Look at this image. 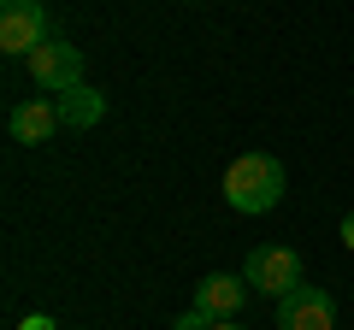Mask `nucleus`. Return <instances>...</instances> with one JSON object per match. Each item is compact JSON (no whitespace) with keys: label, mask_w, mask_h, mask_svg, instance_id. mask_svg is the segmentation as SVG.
Here are the masks:
<instances>
[{"label":"nucleus","mask_w":354,"mask_h":330,"mask_svg":"<svg viewBox=\"0 0 354 330\" xmlns=\"http://www.w3.org/2000/svg\"><path fill=\"white\" fill-rule=\"evenodd\" d=\"M225 201L236 213H272L283 201V165L272 153H236L225 165Z\"/></svg>","instance_id":"obj_1"},{"label":"nucleus","mask_w":354,"mask_h":330,"mask_svg":"<svg viewBox=\"0 0 354 330\" xmlns=\"http://www.w3.org/2000/svg\"><path fill=\"white\" fill-rule=\"evenodd\" d=\"M48 6L41 0H0V48L12 59H30V53L48 41Z\"/></svg>","instance_id":"obj_2"},{"label":"nucleus","mask_w":354,"mask_h":330,"mask_svg":"<svg viewBox=\"0 0 354 330\" xmlns=\"http://www.w3.org/2000/svg\"><path fill=\"white\" fill-rule=\"evenodd\" d=\"M242 278H248V289L272 295V301H283L290 289H301V254L295 248H254L248 266H242Z\"/></svg>","instance_id":"obj_3"},{"label":"nucleus","mask_w":354,"mask_h":330,"mask_svg":"<svg viewBox=\"0 0 354 330\" xmlns=\"http://www.w3.org/2000/svg\"><path fill=\"white\" fill-rule=\"evenodd\" d=\"M30 77H36L48 95H65V89H83V48H71V41L48 36L36 53H30Z\"/></svg>","instance_id":"obj_4"},{"label":"nucleus","mask_w":354,"mask_h":330,"mask_svg":"<svg viewBox=\"0 0 354 330\" xmlns=\"http://www.w3.org/2000/svg\"><path fill=\"white\" fill-rule=\"evenodd\" d=\"M278 330H337V301L319 283H301L278 301Z\"/></svg>","instance_id":"obj_5"},{"label":"nucleus","mask_w":354,"mask_h":330,"mask_svg":"<svg viewBox=\"0 0 354 330\" xmlns=\"http://www.w3.org/2000/svg\"><path fill=\"white\" fill-rule=\"evenodd\" d=\"M242 301H248V278H230V271H213V278L195 283V313L207 318H236Z\"/></svg>","instance_id":"obj_6"},{"label":"nucleus","mask_w":354,"mask_h":330,"mask_svg":"<svg viewBox=\"0 0 354 330\" xmlns=\"http://www.w3.org/2000/svg\"><path fill=\"white\" fill-rule=\"evenodd\" d=\"M6 130H12V142L36 148V142H48L53 130H59V106L53 101H18L12 113H6Z\"/></svg>","instance_id":"obj_7"},{"label":"nucleus","mask_w":354,"mask_h":330,"mask_svg":"<svg viewBox=\"0 0 354 330\" xmlns=\"http://www.w3.org/2000/svg\"><path fill=\"white\" fill-rule=\"evenodd\" d=\"M53 106H59V124H71V130H88V124H101L106 118V101L95 89H65V95H53Z\"/></svg>","instance_id":"obj_8"},{"label":"nucleus","mask_w":354,"mask_h":330,"mask_svg":"<svg viewBox=\"0 0 354 330\" xmlns=\"http://www.w3.org/2000/svg\"><path fill=\"white\" fill-rule=\"evenodd\" d=\"M171 330H213V318H207V313H195V307H189V313L177 318V324H171Z\"/></svg>","instance_id":"obj_9"},{"label":"nucleus","mask_w":354,"mask_h":330,"mask_svg":"<svg viewBox=\"0 0 354 330\" xmlns=\"http://www.w3.org/2000/svg\"><path fill=\"white\" fill-rule=\"evenodd\" d=\"M18 330H59V324H53V318H48V313H30V318H24V324H18Z\"/></svg>","instance_id":"obj_10"},{"label":"nucleus","mask_w":354,"mask_h":330,"mask_svg":"<svg viewBox=\"0 0 354 330\" xmlns=\"http://www.w3.org/2000/svg\"><path fill=\"white\" fill-rule=\"evenodd\" d=\"M342 248H348V254H354V213L342 218Z\"/></svg>","instance_id":"obj_11"},{"label":"nucleus","mask_w":354,"mask_h":330,"mask_svg":"<svg viewBox=\"0 0 354 330\" xmlns=\"http://www.w3.org/2000/svg\"><path fill=\"white\" fill-rule=\"evenodd\" d=\"M213 330H242V324H236V318H213Z\"/></svg>","instance_id":"obj_12"}]
</instances>
